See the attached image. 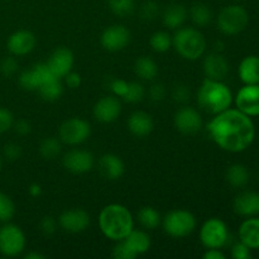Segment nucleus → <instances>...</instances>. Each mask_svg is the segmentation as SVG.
<instances>
[{"label": "nucleus", "instance_id": "obj_39", "mask_svg": "<svg viewBox=\"0 0 259 259\" xmlns=\"http://www.w3.org/2000/svg\"><path fill=\"white\" fill-rule=\"evenodd\" d=\"M191 98V90L186 83H177L172 90V99L179 104H185Z\"/></svg>", "mask_w": 259, "mask_h": 259}, {"label": "nucleus", "instance_id": "obj_49", "mask_svg": "<svg viewBox=\"0 0 259 259\" xmlns=\"http://www.w3.org/2000/svg\"><path fill=\"white\" fill-rule=\"evenodd\" d=\"M204 259H225V254L218 248H209L204 253Z\"/></svg>", "mask_w": 259, "mask_h": 259}, {"label": "nucleus", "instance_id": "obj_43", "mask_svg": "<svg viewBox=\"0 0 259 259\" xmlns=\"http://www.w3.org/2000/svg\"><path fill=\"white\" fill-rule=\"evenodd\" d=\"M250 248L247 247L244 243L239 240L232 247V257L234 259H250L252 258V252Z\"/></svg>", "mask_w": 259, "mask_h": 259}, {"label": "nucleus", "instance_id": "obj_27", "mask_svg": "<svg viewBox=\"0 0 259 259\" xmlns=\"http://www.w3.org/2000/svg\"><path fill=\"white\" fill-rule=\"evenodd\" d=\"M225 179L230 186L240 189V187L247 186L248 182H249V171L244 164L234 163L228 167Z\"/></svg>", "mask_w": 259, "mask_h": 259}, {"label": "nucleus", "instance_id": "obj_18", "mask_svg": "<svg viewBox=\"0 0 259 259\" xmlns=\"http://www.w3.org/2000/svg\"><path fill=\"white\" fill-rule=\"evenodd\" d=\"M35 35L30 30H18L8 39V50L14 56H25L32 52L35 47Z\"/></svg>", "mask_w": 259, "mask_h": 259}, {"label": "nucleus", "instance_id": "obj_41", "mask_svg": "<svg viewBox=\"0 0 259 259\" xmlns=\"http://www.w3.org/2000/svg\"><path fill=\"white\" fill-rule=\"evenodd\" d=\"M58 222L53 217H45L42 218L39 223V230L42 232V234H45L46 237H51V235L55 234L57 232Z\"/></svg>", "mask_w": 259, "mask_h": 259}, {"label": "nucleus", "instance_id": "obj_6", "mask_svg": "<svg viewBox=\"0 0 259 259\" xmlns=\"http://www.w3.org/2000/svg\"><path fill=\"white\" fill-rule=\"evenodd\" d=\"M196 228V219L194 214L187 210H172L164 217L163 229L169 237L185 238L191 234Z\"/></svg>", "mask_w": 259, "mask_h": 259}, {"label": "nucleus", "instance_id": "obj_36", "mask_svg": "<svg viewBox=\"0 0 259 259\" xmlns=\"http://www.w3.org/2000/svg\"><path fill=\"white\" fill-rule=\"evenodd\" d=\"M144 95H146V90H144L142 83L129 82L128 90H126L125 95L123 96V100L126 101V103L136 104L143 100Z\"/></svg>", "mask_w": 259, "mask_h": 259}, {"label": "nucleus", "instance_id": "obj_52", "mask_svg": "<svg viewBox=\"0 0 259 259\" xmlns=\"http://www.w3.org/2000/svg\"><path fill=\"white\" fill-rule=\"evenodd\" d=\"M2 168H3V162H2V158H0V172H2Z\"/></svg>", "mask_w": 259, "mask_h": 259}, {"label": "nucleus", "instance_id": "obj_4", "mask_svg": "<svg viewBox=\"0 0 259 259\" xmlns=\"http://www.w3.org/2000/svg\"><path fill=\"white\" fill-rule=\"evenodd\" d=\"M172 45L181 57L195 61L201 57L206 48L204 34L196 28H180L172 38Z\"/></svg>", "mask_w": 259, "mask_h": 259}, {"label": "nucleus", "instance_id": "obj_20", "mask_svg": "<svg viewBox=\"0 0 259 259\" xmlns=\"http://www.w3.org/2000/svg\"><path fill=\"white\" fill-rule=\"evenodd\" d=\"M233 209L240 217H255L259 214V194L254 191L242 192L234 199Z\"/></svg>", "mask_w": 259, "mask_h": 259}, {"label": "nucleus", "instance_id": "obj_25", "mask_svg": "<svg viewBox=\"0 0 259 259\" xmlns=\"http://www.w3.org/2000/svg\"><path fill=\"white\" fill-rule=\"evenodd\" d=\"M124 242L126 243V245L129 247V249L133 252V254L136 257L138 255L144 254L149 250L151 248V238L143 230H132L125 238H124Z\"/></svg>", "mask_w": 259, "mask_h": 259}, {"label": "nucleus", "instance_id": "obj_22", "mask_svg": "<svg viewBox=\"0 0 259 259\" xmlns=\"http://www.w3.org/2000/svg\"><path fill=\"white\" fill-rule=\"evenodd\" d=\"M154 128V121L149 114L144 111H134L128 119V129L133 136L143 138L149 136Z\"/></svg>", "mask_w": 259, "mask_h": 259}, {"label": "nucleus", "instance_id": "obj_50", "mask_svg": "<svg viewBox=\"0 0 259 259\" xmlns=\"http://www.w3.org/2000/svg\"><path fill=\"white\" fill-rule=\"evenodd\" d=\"M28 192H29V195L32 197H38L42 194V187L38 184H32L29 186V189H28Z\"/></svg>", "mask_w": 259, "mask_h": 259}, {"label": "nucleus", "instance_id": "obj_3", "mask_svg": "<svg viewBox=\"0 0 259 259\" xmlns=\"http://www.w3.org/2000/svg\"><path fill=\"white\" fill-rule=\"evenodd\" d=\"M197 103L206 113L215 115L230 108L233 94L223 81L206 77L197 90Z\"/></svg>", "mask_w": 259, "mask_h": 259}, {"label": "nucleus", "instance_id": "obj_51", "mask_svg": "<svg viewBox=\"0 0 259 259\" xmlns=\"http://www.w3.org/2000/svg\"><path fill=\"white\" fill-rule=\"evenodd\" d=\"M25 259H45L46 257L43 254H40V253L38 252H29L25 254Z\"/></svg>", "mask_w": 259, "mask_h": 259}, {"label": "nucleus", "instance_id": "obj_13", "mask_svg": "<svg viewBox=\"0 0 259 259\" xmlns=\"http://www.w3.org/2000/svg\"><path fill=\"white\" fill-rule=\"evenodd\" d=\"M73 62H75V58H73L72 51L66 47H58L51 53L46 63L53 76L57 78H63L68 72H71Z\"/></svg>", "mask_w": 259, "mask_h": 259}, {"label": "nucleus", "instance_id": "obj_42", "mask_svg": "<svg viewBox=\"0 0 259 259\" xmlns=\"http://www.w3.org/2000/svg\"><path fill=\"white\" fill-rule=\"evenodd\" d=\"M113 257L115 259H134L137 258L133 254L129 247L126 245V243L124 240H119L118 244L114 247L113 249Z\"/></svg>", "mask_w": 259, "mask_h": 259}, {"label": "nucleus", "instance_id": "obj_33", "mask_svg": "<svg viewBox=\"0 0 259 259\" xmlns=\"http://www.w3.org/2000/svg\"><path fill=\"white\" fill-rule=\"evenodd\" d=\"M149 45H151L152 50L156 51V52L164 53L171 48L172 37L164 30H158V32L152 34L151 39H149Z\"/></svg>", "mask_w": 259, "mask_h": 259}, {"label": "nucleus", "instance_id": "obj_46", "mask_svg": "<svg viewBox=\"0 0 259 259\" xmlns=\"http://www.w3.org/2000/svg\"><path fill=\"white\" fill-rule=\"evenodd\" d=\"M22 156V147L17 143H8L4 147V157L8 161H17Z\"/></svg>", "mask_w": 259, "mask_h": 259}, {"label": "nucleus", "instance_id": "obj_23", "mask_svg": "<svg viewBox=\"0 0 259 259\" xmlns=\"http://www.w3.org/2000/svg\"><path fill=\"white\" fill-rule=\"evenodd\" d=\"M239 240L250 249H259V219L250 217L239 227Z\"/></svg>", "mask_w": 259, "mask_h": 259}, {"label": "nucleus", "instance_id": "obj_26", "mask_svg": "<svg viewBox=\"0 0 259 259\" xmlns=\"http://www.w3.org/2000/svg\"><path fill=\"white\" fill-rule=\"evenodd\" d=\"M163 24L169 29L180 28L187 18V9L182 4H171L163 12Z\"/></svg>", "mask_w": 259, "mask_h": 259}, {"label": "nucleus", "instance_id": "obj_15", "mask_svg": "<svg viewBox=\"0 0 259 259\" xmlns=\"http://www.w3.org/2000/svg\"><path fill=\"white\" fill-rule=\"evenodd\" d=\"M58 225L68 233H82L90 225V215L83 209L66 210L58 218Z\"/></svg>", "mask_w": 259, "mask_h": 259}, {"label": "nucleus", "instance_id": "obj_37", "mask_svg": "<svg viewBox=\"0 0 259 259\" xmlns=\"http://www.w3.org/2000/svg\"><path fill=\"white\" fill-rule=\"evenodd\" d=\"M158 13L159 5L156 2H153V0H147V2H144L141 5V9H139L141 18L143 20H147V22H151V20L156 19Z\"/></svg>", "mask_w": 259, "mask_h": 259}, {"label": "nucleus", "instance_id": "obj_48", "mask_svg": "<svg viewBox=\"0 0 259 259\" xmlns=\"http://www.w3.org/2000/svg\"><path fill=\"white\" fill-rule=\"evenodd\" d=\"M63 78L66 81V85L70 89H77L81 85V76L78 73L72 72V71L68 72Z\"/></svg>", "mask_w": 259, "mask_h": 259}, {"label": "nucleus", "instance_id": "obj_16", "mask_svg": "<svg viewBox=\"0 0 259 259\" xmlns=\"http://www.w3.org/2000/svg\"><path fill=\"white\" fill-rule=\"evenodd\" d=\"M51 77H56V76L52 75L48 66L46 63H37L30 70H25L20 73L19 85L24 90L37 91L38 88Z\"/></svg>", "mask_w": 259, "mask_h": 259}, {"label": "nucleus", "instance_id": "obj_11", "mask_svg": "<svg viewBox=\"0 0 259 259\" xmlns=\"http://www.w3.org/2000/svg\"><path fill=\"white\" fill-rule=\"evenodd\" d=\"M131 42V32L124 25H111L103 32L100 43L109 52H118L124 50Z\"/></svg>", "mask_w": 259, "mask_h": 259}, {"label": "nucleus", "instance_id": "obj_24", "mask_svg": "<svg viewBox=\"0 0 259 259\" xmlns=\"http://www.w3.org/2000/svg\"><path fill=\"white\" fill-rule=\"evenodd\" d=\"M239 78L244 85H254L259 83V57L250 55L247 56L239 63L238 68Z\"/></svg>", "mask_w": 259, "mask_h": 259}, {"label": "nucleus", "instance_id": "obj_38", "mask_svg": "<svg viewBox=\"0 0 259 259\" xmlns=\"http://www.w3.org/2000/svg\"><path fill=\"white\" fill-rule=\"evenodd\" d=\"M128 81L123 80V78H115V77H109V83L106 85V89L113 93L116 98H121L125 95L126 90H128Z\"/></svg>", "mask_w": 259, "mask_h": 259}, {"label": "nucleus", "instance_id": "obj_44", "mask_svg": "<svg viewBox=\"0 0 259 259\" xmlns=\"http://www.w3.org/2000/svg\"><path fill=\"white\" fill-rule=\"evenodd\" d=\"M14 123L13 114L8 109L0 108V134L9 131Z\"/></svg>", "mask_w": 259, "mask_h": 259}, {"label": "nucleus", "instance_id": "obj_5", "mask_svg": "<svg viewBox=\"0 0 259 259\" xmlns=\"http://www.w3.org/2000/svg\"><path fill=\"white\" fill-rule=\"evenodd\" d=\"M249 23V14L240 5H228L218 15V28L227 35L242 33Z\"/></svg>", "mask_w": 259, "mask_h": 259}, {"label": "nucleus", "instance_id": "obj_8", "mask_svg": "<svg viewBox=\"0 0 259 259\" xmlns=\"http://www.w3.org/2000/svg\"><path fill=\"white\" fill-rule=\"evenodd\" d=\"M25 248V235L19 227L5 224L0 228V253L5 257H17Z\"/></svg>", "mask_w": 259, "mask_h": 259}, {"label": "nucleus", "instance_id": "obj_29", "mask_svg": "<svg viewBox=\"0 0 259 259\" xmlns=\"http://www.w3.org/2000/svg\"><path fill=\"white\" fill-rule=\"evenodd\" d=\"M38 94L46 101H56L62 96L63 86L61 78L51 77L38 88Z\"/></svg>", "mask_w": 259, "mask_h": 259}, {"label": "nucleus", "instance_id": "obj_7", "mask_svg": "<svg viewBox=\"0 0 259 259\" xmlns=\"http://www.w3.org/2000/svg\"><path fill=\"white\" fill-rule=\"evenodd\" d=\"M200 239L204 247L209 248H223L227 245L229 240V230L227 224L219 218L207 219L200 229Z\"/></svg>", "mask_w": 259, "mask_h": 259}, {"label": "nucleus", "instance_id": "obj_28", "mask_svg": "<svg viewBox=\"0 0 259 259\" xmlns=\"http://www.w3.org/2000/svg\"><path fill=\"white\" fill-rule=\"evenodd\" d=\"M134 71L137 76L141 77L142 80H153L158 75V66L156 61L152 60L148 56H142L134 63Z\"/></svg>", "mask_w": 259, "mask_h": 259}, {"label": "nucleus", "instance_id": "obj_9", "mask_svg": "<svg viewBox=\"0 0 259 259\" xmlns=\"http://www.w3.org/2000/svg\"><path fill=\"white\" fill-rule=\"evenodd\" d=\"M60 139L68 146H77L88 141L91 134V126L85 119L70 118L60 126Z\"/></svg>", "mask_w": 259, "mask_h": 259}, {"label": "nucleus", "instance_id": "obj_14", "mask_svg": "<svg viewBox=\"0 0 259 259\" xmlns=\"http://www.w3.org/2000/svg\"><path fill=\"white\" fill-rule=\"evenodd\" d=\"M94 163H95V159L93 154L83 149H72L63 157L65 168L75 175H82L91 171Z\"/></svg>", "mask_w": 259, "mask_h": 259}, {"label": "nucleus", "instance_id": "obj_1", "mask_svg": "<svg viewBox=\"0 0 259 259\" xmlns=\"http://www.w3.org/2000/svg\"><path fill=\"white\" fill-rule=\"evenodd\" d=\"M207 132L212 141L222 149L239 153L249 148L255 138V126L252 118L238 109H227L207 124Z\"/></svg>", "mask_w": 259, "mask_h": 259}, {"label": "nucleus", "instance_id": "obj_40", "mask_svg": "<svg viewBox=\"0 0 259 259\" xmlns=\"http://www.w3.org/2000/svg\"><path fill=\"white\" fill-rule=\"evenodd\" d=\"M18 61L14 57H5L0 61V72L5 76V77H10V76L15 75L18 72Z\"/></svg>", "mask_w": 259, "mask_h": 259}, {"label": "nucleus", "instance_id": "obj_31", "mask_svg": "<svg viewBox=\"0 0 259 259\" xmlns=\"http://www.w3.org/2000/svg\"><path fill=\"white\" fill-rule=\"evenodd\" d=\"M137 218H138V222L141 223L142 227L149 230L156 229V228H158L159 224L162 223L161 214L152 206L142 207L138 211Z\"/></svg>", "mask_w": 259, "mask_h": 259}, {"label": "nucleus", "instance_id": "obj_32", "mask_svg": "<svg viewBox=\"0 0 259 259\" xmlns=\"http://www.w3.org/2000/svg\"><path fill=\"white\" fill-rule=\"evenodd\" d=\"M61 139L47 137L39 144V154L45 159H55L61 153Z\"/></svg>", "mask_w": 259, "mask_h": 259}, {"label": "nucleus", "instance_id": "obj_34", "mask_svg": "<svg viewBox=\"0 0 259 259\" xmlns=\"http://www.w3.org/2000/svg\"><path fill=\"white\" fill-rule=\"evenodd\" d=\"M109 8L115 15L125 18L136 10V0H109Z\"/></svg>", "mask_w": 259, "mask_h": 259}, {"label": "nucleus", "instance_id": "obj_2", "mask_svg": "<svg viewBox=\"0 0 259 259\" xmlns=\"http://www.w3.org/2000/svg\"><path fill=\"white\" fill-rule=\"evenodd\" d=\"M99 227L108 239L119 242L134 229L133 217L129 209L123 205H106L99 215Z\"/></svg>", "mask_w": 259, "mask_h": 259}, {"label": "nucleus", "instance_id": "obj_17", "mask_svg": "<svg viewBox=\"0 0 259 259\" xmlns=\"http://www.w3.org/2000/svg\"><path fill=\"white\" fill-rule=\"evenodd\" d=\"M121 113V103L115 95L101 98L94 106V116L101 123H113Z\"/></svg>", "mask_w": 259, "mask_h": 259}, {"label": "nucleus", "instance_id": "obj_45", "mask_svg": "<svg viewBox=\"0 0 259 259\" xmlns=\"http://www.w3.org/2000/svg\"><path fill=\"white\" fill-rule=\"evenodd\" d=\"M166 94L167 90L166 88H164V85H162V83H153V85L149 88L148 91L149 99H151L152 101H154V103H159V101L163 100V99L166 98Z\"/></svg>", "mask_w": 259, "mask_h": 259}, {"label": "nucleus", "instance_id": "obj_12", "mask_svg": "<svg viewBox=\"0 0 259 259\" xmlns=\"http://www.w3.org/2000/svg\"><path fill=\"white\" fill-rule=\"evenodd\" d=\"M174 123L180 133L185 134V136H192L201 129L202 119L196 109L185 106L175 114Z\"/></svg>", "mask_w": 259, "mask_h": 259}, {"label": "nucleus", "instance_id": "obj_10", "mask_svg": "<svg viewBox=\"0 0 259 259\" xmlns=\"http://www.w3.org/2000/svg\"><path fill=\"white\" fill-rule=\"evenodd\" d=\"M235 105L250 118L259 116V83L243 86L235 96Z\"/></svg>", "mask_w": 259, "mask_h": 259}, {"label": "nucleus", "instance_id": "obj_19", "mask_svg": "<svg viewBox=\"0 0 259 259\" xmlns=\"http://www.w3.org/2000/svg\"><path fill=\"white\" fill-rule=\"evenodd\" d=\"M229 62L220 52H212L204 60V72L207 78L223 81L229 73Z\"/></svg>", "mask_w": 259, "mask_h": 259}, {"label": "nucleus", "instance_id": "obj_47", "mask_svg": "<svg viewBox=\"0 0 259 259\" xmlns=\"http://www.w3.org/2000/svg\"><path fill=\"white\" fill-rule=\"evenodd\" d=\"M13 126H14V131L17 132L19 136H28V134L32 132V125L28 120L25 119H19L18 121H14L13 123Z\"/></svg>", "mask_w": 259, "mask_h": 259}, {"label": "nucleus", "instance_id": "obj_35", "mask_svg": "<svg viewBox=\"0 0 259 259\" xmlns=\"http://www.w3.org/2000/svg\"><path fill=\"white\" fill-rule=\"evenodd\" d=\"M15 215V205L8 195L0 191V222L8 223Z\"/></svg>", "mask_w": 259, "mask_h": 259}, {"label": "nucleus", "instance_id": "obj_30", "mask_svg": "<svg viewBox=\"0 0 259 259\" xmlns=\"http://www.w3.org/2000/svg\"><path fill=\"white\" fill-rule=\"evenodd\" d=\"M192 23L197 27H206L212 20V12L205 3H195L190 9Z\"/></svg>", "mask_w": 259, "mask_h": 259}, {"label": "nucleus", "instance_id": "obj_21", "mask_svg": "<svg viewBox=\"0 0 259 259\" xmlns=\"http://www.w3.org/2000/svg\"><path fill=\"white\" fill-rule=\"evenodd\" d=\"M99 171L106 180H119L124 175L125 166L121 158L116 154L106 153L99 159Z\"/></svg>", "mask_w": 259, "mask_h": 259}]
</instances>
